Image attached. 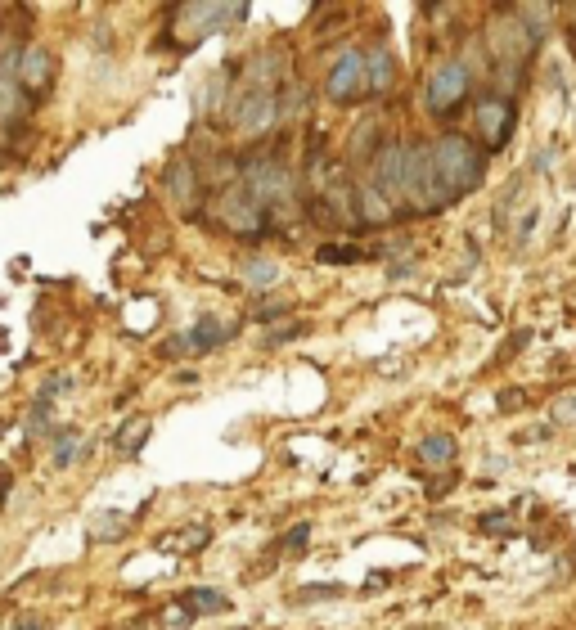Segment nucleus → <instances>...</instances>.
<instances>
[{
    "label": "nucleus",
    "instance_id": "f257e3e1",
    "mask_svg": "<svg viewBox=\"0 0 576 630\" xmlns=\"http://www.w3.org/2000/svg\"><path fill=\"white\" fill-rule=\"evenodd\" d=\"M428 149H432V167H437V180H441V189L450 194V203H455L459 194H468V189L482 180L486 158H482V149H477L468 135H441V140L428 144Z\"/></svg>",
    "mask_w": 576,
    "mask_h": 630
},
{
    "label": "nucleus",
    "instance_id": "f03ea898",
    "mask_svg": "<svg viewBox=\"0 0 576 630\" xmlns=\"http://www.w3.org/2000/svg\"><path fill=\"white\" fill-rule=\"evenodd\" d=\"M405 203H410L414 212H441V207H450V194L441 189V180H437V167H432V149H428V144L405 149Z\"/></svg>",
    "mask_w": 576,
    "mask_h": 630
},
{
    "label": "nucleus",
    "instance_id": "7ed1b4c3",
    "mask_svg": "<svg viewBox=\"0 0 576 630\" xmlns=\"http://www.w3.org/2000/svg\"><path fill=\"white\" fill-rule=\"evenodd\" d=\"M243 189H248V194L257 198L261 207H266V203H279V198H293V176H288L284 162L261 158V162H252V167H248Z\"/></svg>",
    "mask_w": 576,
    "mask_h": 630
},
{
    "label": "nucleus",
    "instance_id": "20e7f679",
    "mask_svg": "<svg viewBox=\"0 0 576 630\" xmlns=\"http://www.w3.org/2000/svg\"><path fill=\"white\" fill-rule=\"evenodd\" d=\"M324 90H329V99H356L365 95V54L360 50H342L338 63L329 68V77H324Z\"/></svg>",
    "mask_w": 576,
    "mask_h": 630
},
{
    "label": "nucleus",
    "instance_id": "39448f33",
    "mask_svg": "<svg viewBox=\"0 0 576 630\" xmlns=\"http://www.w3.org/2000/svg\"><path fill=\"white\" fill-rule=\"evenodd\" d=\"M464 95H468V68L464 63H441V68L428 77V108L432 113H450Z\"/></svg>",
    "mask_w": 576,
    "mask_h": 630
},
{
    "label": "nucleus",
    "instance_id": "423d86ee",
    "mask_svg": "<svg viewBox=\"0 0 576 630\" xmlns=\"http://www.w3.org/2000/svg\"><path fill=\"white\" fill-rule=\"evenodd\" d=\"M216 216H221L234 234H257L261 225H266V212H261V203L248 194V189H230V194L216 203Z\"/></svg>",
    "mask_w": 576,
    "mask_h": 630
},
{
    "label": "nucleus",
    "instance_id": "0eeeda50",
    "mask_svg": "<svg viewBox=\"0 0 576 630\" xmlns=\"http://www.w3.org/2000/svg\"><path fill=\"white\" fill-rule=\"evenodd\" d=\"M234 122H239L243 131H252V135L270 131V126L279 122V99H275V90H257V86H252L248 95L239 99V108H234Z\"/></svg>",
    "mask_w": 576,
    "mask_h": 630
},
{
    "label": "nucleus",
    "instance_id": "6e6552de",
    "mask_svg": "<svg viewBox=\"0 0 576 630\" xmlns=\"http://www.w3.org/2000/svg\"><path fill=\"white\" fill-rule=\"evenodd\" d=\"M14 77H18V86L23 90H45L54 81V54L45 50V45H27V50H18Z\"/></svg>",
    "mask_w": 576,
    "mask_h": 630
},
{
    "label": "nucleus",
    "instance_id": "1a4fd4ad",
    "mask_svg": "<svg viewBox=\"0 0 576 630\" xmlns=\"http://www.w3.org/2000/svg\"><path fill=\"white\" fill-rule=\"evenodd\" d=\"M14 68H18V45H5V54H0V117L23 113V86H18Z\"/></svg>",
    "mask_w": 576,
    "mask_h": 630
},
{
    "label": "nucleus",
    "instance_id": "9d476101",
    "mask_svg": "<svg viewBox=\"0 0 576 630\" xmlns=\"http://www.w3.org/2000/svg\"><path fill=\"white\" fill-rule=\"evenodd\" d=\"M509 126H513V108L504 104V99H486V104H477V131H482L486 144H504Z\"/></svg>",
    "mask_w": 576,
    "mask_h": 630
},
{
    "label": "nucleus",
    "instance_id": "9b49d317",
    "mask_svg": "<svg viewBox=\"0 0 576 630\" xmlns=\"http://www.w3.org/2000/svg\"><path fill=\"white\" fill-rule=\"evenodd\" d=\"M531 36L536 32H527V27H518V23H504V27H495V54H509V59H527L531 54Z\"/></svg>",
    "mask_w": 576,
    "mask_h": 630
},
{
    "label": "nucleus",
    "instance_id": "f8f14e48",
    "mask_svg": "<svg viewBox=\"0 0 576 630\" xmlns=\"http://www.w3.org/2000/svg\"><path fill=\"white\" fill-rule=\"evenodd\" d=\"M234 333V324H216V315H203V320L189 329V338H185V347H194V351H212L216 342H225Z\"/></svg>",
    "mask_w": 576,
    "mask_h": 630
},
{
    "label": "nucleus",
    "instance_id": "ddd939ff",
    "mask_svg": "<svg viewBox=\"0 0 576 630\" xmlns=\"http://www.w3.org/2000/svg\"><path fill=\"white\" fill-rule=\"evenodd\" d=\"M356 207H360V216H365V221H374V225H383V221H392V216H396V207L387 203V198L378 194L369 180L356 189Z\"/></svg>",
    "mask_w": 576,
    "mask_h": 630
},
{
    "label": "nucleus",
    "instance_id": "4468645a",
    "mask_svg": "<svg viewBox=\"0 0 576 630\" xmlns=\"http://www.w3.org/2000/svg\"><path fill=\"white\" fill-rule=\"evenodd\" d=\"M392 77H396L392 54H387V50L365 54V86H369V90H387V86H392Z\"/></svg>",
    "mask_w": 576,
    "mask_h": 630
},
{
    "label": "nucleus",
    "instance_id": "2eb2a0df",
    "mask_svg": "<svg viewBox=\"0 0 576 630\" xmlns=\"http://www.w3.org/2000/svg\"><path fill=\"white\" fill-rule=\"evenodd\" d=\"M419 455L428 459V464H450V459H455V437L437 432V437H428V441L419 446Z\"/></svg>",
    "mask_w": 576,
    "mask_h": 630
},
{
    "label": "nucleus",
    "instance_id": "dca6fc26",
    "mask_svg": "<svg viewBox=\"0 0 576 630\" xmlns=\"http://www.w3.org/2000/svg\"><path fill=\"white\" fill-rule=\"evenodd\" d=\"M180 603L189 612H225V594H216V590H189Z\"/></svg>",
    "mask_w": 576,
    "mask_h": 630
},
{
    "label": "nucleus",
    "instance_id": "f3484780",
    "mask_svg": "<svg viewBox=\"0 0 576 630\" xmlns=\"http://www.w3.org/2000/svg\"><path fill=\"white\" fill-rule=\"evenodd\" d=\"M275 279H279V266H275V261H266V257L248 261V284H252V288H270Z\"/></svg>",
    "mask_w": 576,
    "mask_h": 630
},
{
    "label": "nucleus",
    "instance_id": "a211bd4d",
    "mask_svg": "<svg viewBox=\"0 0 576 630\" xmlns=\"http://www.w3.org/2000/svg\"><path fill=\"white\" fill-rule=\"evenodd\" d=\"M77 432H54V468H68L72 455H77Z\"/></svg>",
    "mask_w": 576,
    "mask_h": 630
},
{
    "label": "nucleus",
    "instance_id": "6ab92c4d",
    "mask_svg": "<svg viewBox=\"0 0 576 630\" xmlns=\"http://www.w3.org/2000/svg\"><path fill=\"white\" fill-rule=\"evenodd\" d=\"M167 185H171V194H176V198H189V194H194V171H189V167H171Z\"/></svg>",
    "mask_w": 576,
    "mask_h": 630
},
{
    "label": "nucleus",
    "instance_id": "aec40b11",
    "mask_svg": "<svg viewBox=\"0 0 576 630\" xmlns=\"http://www.w3.org/2000/svg\"><path fill=\"white\" fill-rule=\"evenodd\" d=\"M131 432H117V446L122 450H140L144 446V437H149V423H126Z\"/></svg>",
    "mask_w": 576,
    "mask_h": 630
},
{
    "label": "nucleus",
    "instance_id": "412c9836",
    "mask_svg": "<svg viewBox=\"0 0 576 630\" xmlns=\"http://www.w3.org/2000/svg\"><path fill=\"white\" fill-rule=\"evenodd\" d=\"M117 527H122V518H95V522H90V536H95V540H117L113 536Z\"/></svg>",
    "mask_w": 576,
    "mask_h": 630
},
{
    "label": "nucleus",
    "instance_id": "4be33fe9",
    "mask_svg": "<svg viewBox=\"0 0 576 630\" xmlns=\"http://www.w3.org/2000/svg\"><path fill=\"white\" fill-rule=\"evenodd\" d=\"M306 536H311V527L302 522V527H293V531H288V540H284V545H288V549H306Z\"/></svg>",
    "mask_w": 576,
    "mask_h": 630
},
{
    "label": "nucleus",
    "instance_id": "5701e85b",
    "mask_svg": "<svg viewBox=\"0 0 576 630\" xmlns=\"http://www.w3.org/2000/svg\"><path fill=\"white\" fill-rule=\"evenodd\" d=\"M320 261H360V252H342V248H320Z\"/></svg>",
    "mask_w": 576,
    "mask_h": 630
},
{
    "label": "nucleus",
    "instance_id": "b1692460",
    "mask_svg": "<svg viewBox=\"0 0 576 630\" xmlns=\"http://www.w3.org/2000/svg\"><path fill=\"white\" fill-rule=\"evenodd\" d=\"M5 495H9V473L0 468V504H5Z\"/></svg>",
    "mask_w": 576,
    "mask_h": 630
},
{
    "label": "nucleus",
    "instance_id": "393cba45",
    "mask_svg": "<svg viewBox=\"0 0 576 630\" xmlns=\"http://www.w3.org/2000/svg\"><path fill=\"white\" fill-rule=\"evenodd\" d=\"M14 630H45L41 621H23V626H14Z\"/></svg>",
    "mask_w": 576,
    "mask_h": 630
},
{
    "label": "nucleus",
    "instance_id": "a878e982",
    "mask_svg": "<svg viewBox=\"0 0 576 630\" xmlns=\"http://www.w3.org/2000/svg\"><path fill=\"white\" fill-rule=\"evenodd\" d=\"M5 45H9V36H5V32H0V54H5Z\"/></svg>",
    "mask_w": 576,
    "mask_h": 630
}]
</instances>
